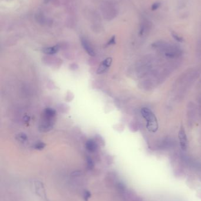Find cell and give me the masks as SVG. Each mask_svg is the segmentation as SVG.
<instances>
[{
    "label": "cell",
    "mask_w": 201,
    "mask_h": 201,
    "mask_svg": "<svg viewBox=\"0 0 201 201\" xmlns=\"http://www.w3.org/2000/svg\"><path fill=\"white\" fill-rule=\"evenodd\" d=\"M141 114L146 122V128L149 132L155 133L159 128L157 118L152 111L148 108L144 107L141 110Z\"/></svg>",
    "instance_id": "obj_1"
},
{
    "label": "cell",
    "mask_w": 201,
    "mask_h": 201,
    "mask_svg": "<svg viewBox=\"0 0 201 201\" xmlns=\"http://www.w3.org/2000/svg\"><path fill=\"white\" fill-rule=\"evenodd\" d=\"M42 118L40 125V130L42 132H48L53 127L55 122V117H49L44 114H42Z\"/></svg>",
    "instance_id": "obj_2"
},
{
    "label": "cell",
    "mask_w": 201,
    "mask_h": 201,
    "mask_svg": "<svg viewBox=\"0 0 201 201\" xmlns=\"http://www.w3.org/2000/svg\"><path fill=\"white\" fill-rule=\"evenodd\" d=\"M178 138L181 149L183 151H186L187 149L188 141L187 133L185 131L184 127L182 125H180V129L178 133Z\"/></svg>",
    "instance_id": "obj_3"
},
{
    "label": "cell",
    "mask_w": 201,
    "mask_h": 201,
    "mask_svg": "<svg viewBox=\"0 0 201 201\" xmlns=\"http://www.w3.org/2000/svg\"><path fill=\"white\" fill-rule=\"evenodd\" d=\"M111 63H112V58L111 57L105 59L104 61L102 62L100 65H99L98 68H97V74H102L106 72V71H107V70L109 69V68L111 66Z\"/></svg>",
    "instance_id": "obj_4"
},
{
    "label": "cell",
    "mask_w": 201,
    "mask_h": 201,
    "mask_svg": "<svg viewBox=\"0 0 201 201\" xmlns=\"http://www.w3.org/2000/svg\"><path fill=\"white\" fill-rule=\"evenodd\" d=\"M81 43L84 49L87 52V53L90 56H94L96 55V52L90 45L89 42L85 38H82L81 39Z\"/></svg>",
    "instance_id": "obj_5"
},
{
    "label": "cell",
    "mask_w": 201,
    "mask_h": 201,
    "mask_svg": "<svg viewBox=\"0 0 201 201\" xmlns=\"http://www.w3.org/2000/svg\"><path fill=\"white\" fill-rule=\"evenodd\" d=\"M97 142L93 139L88 140L86 143V148L90 153L96 152L97 151Z\"/></svg>",
    "instance_id": "obj_6"
},
{
    "label": "cell",
    "mask_w": 201,
    "mask_h": 201,
    "mask_svg": "<svg viewBox=\"0 0 201 201\" xmlns=\"http://www.w3.org/2000/svg\"><path fill=\"white\" fill-rule=\"evenodd\" d=\"M60 49L59 45H57L53 47H46L42 49V51L44 53L47 55H53L55 54Z\"/></svg>",
    "instance_id": "obj_7"
},
{
    "label": "cell",
    "mask_w": 201,
    "mask_h": 201,
    "mask_svg": "<svg viewBox=\"0 0 201 201\" xmlns=\"http://www.w3.org/2000/svg\"><path fill=\"white\" fill-rule=\"evenodd\" d=\"M150 25H151V22H149V21H143L140 25V27L139 29V34L140 35L143 34L146 31L148 30V29L150 27Z\"/></svg>",
    "instance_id": "obj_8"
},
{
    "label": "cell",
    "mask_w": 201,
    "mask_h": 201,
    "mask_svg": "<svg viewBox=\"0 0 201 201\" xmlns=\"http://www.w3.org/2000/svg\"><path fill=\"white\" fill-rule=\"evenodd\" d=\"M43 114L47 115L49 117H56V111L51 108H47L46 109L44 110V111L42 113Z\"/></svg>",
    "instance_id": "obj_9"
},
{
    "label": "cell",
    "mask_w": 201,
    "mask_h": 201,
    "mask_svg": "<svg viewBox=\"0 0 201 201\" xmlns=\"http://www.w3.org/2000/svg\"><path fill=\"white\" fill-rule=\"evenodd\" d=\"M16 139L21 143H24L27 141V136L24 133H20L17 135Z\"/></svg>",
    "instance_id": "obj_10"
},
{
    "label": "cell",
    "mask_w": 201,
    "mask_h": 201,
    "mask_svg": "<svg viewBox=\"0 0 201 201\" xmlns=\"http://www.w3.org/2000/svg\"><path fill=\"white\" fill-rule=\"evenodd\" d=\"M46 144L42 142H38L35 144L34 148L37 150H42L46 147Z\"/></svg>",
    "instance_id": "obj_11"
},
{
    "label": "cell",
    "mask_w": 201,
    "mask_h": 201,
    "mask_svg": "<svg viewBox=\"0 0 201 201\" xmlns=\"http://www.w3.org/2000/svg\"><path fill=\"white\" fill-rule=\"evenodd\" d=\"M172 36L173 37V38L176 41L179 42H182L183 41V38L175 32H172Z\"/></svg>",
    "instance_id": "obj_12"
},
{
    "label": "cell",
    "mask_w": 201,
    "mask_h": 201,
    "mask_svg": "<svg viewBox=\"0 0 201 201\" xmlns=\"http://www.w3.org/2000/svg\"><path fill=\"white\" fill-rule=\"evenodd\" d=\"M160 6H161V2L160 1H157V2H154L152 5V7H151L152 10L153 11L156 10L157 9H158L159 8Z\"/></svg>",
    "instance_id": "obj_13"
},
{
    "label": "cell",
    "mask_w": 201,
    "mask_h": 201,
    "mask_svg": "<svg viewBox=\"0 0 201 201\" xmlns=\"http://www.w3.org/2000/svg\"><path fill=\"white\" fill-rule=\"evenodd\" d=\"M116 44V37L115 36H113L111 38V39L109 40V41L107 42V45H114Z\"/></svg>",
    "instance_id": "obj_14"
},
{
    "label": "cell",
    "mask_w": 201,
    "mask_h": 201,
    "mask_svg": "<svg viewBox=\"0 0 201 201\" xmlns=\"http://www.w3.org/2000/svg\"><path fill=\"white\" fill-rule=\"evenodd\" d=\"M51 0H44V2L45 3H48Z\"/></svg>",
    "instance_id": "obj_15"
}]
</instances>
